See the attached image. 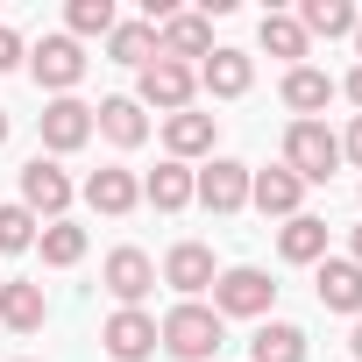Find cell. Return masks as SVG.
Segmentation results:
<instances>
[{"instance_id":"obj_34","label":"cell","mask_w":362,"mask_h":362,"mask_svg":"<svg viewBox=\"0 0 362 362\" xmlns=\"http://www.w3.org/2000/svg\"><path fill=\"white\" fill-rule=\"evenodd\" d=\"M348 348H355V362H362V320H355V334H348Z\"/></svg>"},{"instance_id":"obj_17","label":"cell","mask_w":362,"mask_h":362,"mask_svg":"<svg viewBox=\"0 0 362 362\" xmlns=\"http://www.w3.org/2000/svg\"><path fill=\"white\" fill-rule=\"evenodd\" d=\"M313 291H320V305H327V313L362 320V270H355L348 256H327V263H320V277H313Z\"/></svg>"},{"instance_id":"obj_8","label":"cell","mask_w":362,"mask_h":362,"mask_svg":"<svg viewBox=\"0 0 362 362\" xmlns=\"http://www.w3.org/2000/svg\"><path fill=\"white\" fill-rule=\"evenodd\" d=\"M22 206H29L36 221H64V206H71V177H64L50 156H29V163H22Z\"/></svg>"},{"instance_id":"obj_10","label":"cell","mask_w":362,"mask_h":362,"mask_svg":"<svg viewBox=\"0 0 362 362\" xmlns=\"http://www.w3.org/2000/svg\"><path fill=\"white\" fill-rule=\"evenodd\" d=\"M100 348H107L114 362H149V355H156V320H149L142 305H121V313L100 327Z\"/></svg>"},{"instance_id":"obj_25","label":"cell","mask_w":362,"mask_h":362,"mask_svg":"<svg viewBox=\"0 0 362 362\" xmlns=\"http://www.w3.org/2000/svg\"><path fill=\"white\" fill-rule=\"evenodd\" d=\"M107 57L114 64H156V22H114V36H107Z\"/></svg>"},{"instance_id":"obj_32","label":"cell","mask_w":362,"mask_h":362,"mask_svg":"<svg viewBox=\"0 0 362 362\" xmlns=\"http://www.w3.org/2000/svg\"><path fill=\"white\" fill-rule=\"evenodd\" d=\"M341 93H348V100H355V107H362V64H355V71H348V78H341Z\"/></svg>"},{"instance_id":"obj_2","label":"cell","mask_w":362,"mask_h":362,"mask_svg":"<svg viewBox=\"0 0 362 362\" xmlns=\"http://www.w3.org/2000/svg\"><path fill=\"white\" fill-rule=\"evenodd\" d=\"M284 170L298 177V185H327V177L341 170V135L327 121H291L284 128Z\"/></svg>"},{"instance_id":"obj_26","label":"cell","mask_w":362,"mask_h":362,"mask_svg":"<svg viewBox=\"0 0 362 362\" xmlns=\"http://www.w3.org/2000/svg\"><path fill=\"white\" fill-rule=\"evenodd\" d=\"M36 249H43L50 270H71V263H86V228L78 221H50V228H36Z\"/></svg>"},{"instance_id":"obj_7","label":"cell","mask_w":362,"mask_h":362,"mask_svg":"<svg viewBox=\"0 0 362 362\" xmlns=\"http://www.w3.org/2000/svg\"><path fill=\"white\" fill-rule=\"evenodd\" d=\"M36 128H43V149H50V156H71V149L93 142V107L64 93V100H50V107L36 114Z\"/></svg>"},{"instance_id":"obj_11","label":"cell","mask_w":362,"mask_h":362,"mask_svg":"<svg viewBox=\"0 0 362 362\" xmlns=\"http://www.w3.org/2000/svg\"><path fill=\"white\" fill-rule=\"evenodd\" d=\"M177 298H199V291H214V277H221V263H214V249L206 242H177L170 256H163V270H156Z\"/></svg>"},{"instance_id":"obj_6","label":"cell","mask_w":362,"mask_h":362,"mask_svg":"<svg viewBox=\"0 0 362 362\" xmlns=\"http://www.w3.org/2000/svg\"><path fill=\"white\" fill-rule=\"evenodd\" d=\"M29 71H36V86H43L50 100H64V93L86 78V50H78L71 36H43V43L29 50Z\"/></svg>"},{"instance_id":"obj_3","label":"cell","mask_w":362,"mask_h":362,"mask_svg":"<svg viewBox=\"0 0 362 362\" xmlns=\"http://www.w3.org/2000/svg\"><path fill=\"white\" fill-rule=\"evenodd\" d=\"M270 305H277V284L256 263H235V270L214 277V313L221 320H270Z\"/></svg>"},{"instance_id":"obj_29","label":"cell","mask_w":362,"mask_h":362,"mask_svg":"<svg viewBox=\"0 0 362 362\" xmlns=\"http://www.w3.org/2000/svg\"><path fill=\"white\" fill-rule=\"evenodd\" d=\"M22 249H36V214L15 199V206H0V256H22Z\"/></svg>"},{"instance_id":"obj_22","label":"cell","mask_w":362,"mask_h":362,"mask_svg":"<svg viewBox=\"0 0 362 362\" xmlns=\"http://www.w3.org/2000/svg\"><path fill=\"white\" fill-rule=\"evenodd\" d=\"M163 149H170V163H192V156H206L214 149V114H170L163 121Z\"/></svg>"},{"instance_id":"obj_27","label":"cell","mask_w":362,"mask_h":362,"mask_svg":"<svg viewBox=\"0 0 362 362\" xmlns=\"http://www.w3.org/2000/svg\"><path fill=\"white\" fill-rule=\"evenodd\" d=\"M256 43H263L270 57H284V64H305V50H313V43H305V29H298L291 15H263V29H256Z\"/></svg>"},{"instance_id":"obj_9","label":"cell","mask_w":362,"mask_h":362,"mask_svg":"<svg viewBox=\"0 0 362 362\" xmlns=\"http://www.w3.org/2000/svg\"><path fill=\"white\" fill-rule=\"evenodd\" d=\"M100 284H107L114 305H142V298L156 291V263H149L142 249H114V256L100 263Z\"/></svg>"},{"instance_id":"obj_35","label":"cell","mask_w":362,"mask_h":362,"mask_svg":"<svg viewBox=\"0 0 362 362\" xmlns=\"http://www.w3.org/2000/svg\"><path fill=\"white\" fill-rule=\"evenodd\" d=\"M0 142H8V107H0Z\"/></svg>"},{"instance_id":"obj_30","label":"cell","mask_w":362,"mask_h":362,"mask_svg":"<svg viewBox=\"0 0 362 362\" xmlns=\"http://www.w3.org/2000/svg\"><path fill=\"white\" fill-rule=\"evenodd\" d=\"M15 64H29V50H22V36L0 22V71H15Z\"/></svg>"},{"instance_id":"obj_28","label":"cell","mask_w":362,"mask_h":362,"mask_svg":"<svg viewBox=\"0 0 362 362\" xmlns=\"http://www.w3.org/2000/svg\"><path fill=\"white\" fill-rule=\"evenodd\" d=\"M114 0H71V8H64V36L78 43V36H114Z\"/></svg>"},{"instance_id":"obj_18","label":"cell","mask_w":362,"mask_h":362,"mask_svg":"<svg viewBox=\"0 0 362 362\" xmlns=\"http://www.w3.org/2000/svg\"><path fill=\"white\" fill-rule=\"evenodd\" d=\"M298 199H305V185L277 163V170H249V206L256 214H277V221H291L298 214Z\"/></svg>"},{"instance_id":"obj_15","label":"cell","mask_w":362,"mask_h":362,"mask_svg":"<svg viewBox=\"0 0 362 362\" xmlns=\"http://www.w3.org/2000/svg\"><path fill=\"white\" fill-rule=\"evenodd\" d=\"M43 320H50L43 284H29V277H8V284H0V327H8V334H43Z\"/></svg>"},{"instance_id":"obj_24","label":"cell","mask_w":362,"mask_h":362,"mask_svg":"<svg viewBox=\"0 0 362 362\" xmlns=\"http://www.w3.org/2000/svg\"><path fill=\"white\" fill-rule=\"evenodd\" d=\"M249 362H305V327L291 320H263L249 341Z\"/></svg>"},{"instance_id":"obj_14","label":"cell","mask_w":362,"mask_h":362,"mask_svg":"<svg viewBox=\"0 0 362 362\" xmlns=\"http://www.w3.org/2000/svg\"><path fill=\"white\" fill-rule=\"evenodd\" d=\"M93 128H100L114 149H142V142H149V114L135 107V93H114V100H100V107H93Z\"/></svg>"},{"instance_id":"obj_21","label":"cell","mask_w":362,"mask_h":362,"mask_svg":"<svg viewBox=\"0 0 362 362\" xmlns=\"http://www.w3.org/2000/svg\"><path fill=\"white\" fill-rule=\"evenodd\" d=\"M277 256L284 263H327V221L320 214H291L277 228Z\"/></svg>"},{"instance_id":"obj_19","label":"cell","mask_w":362,"mask_h":362,"mask_svg":"<svg viewBox=\"0 0 362 362\" xmlns=\"http://www.w3.org/2000/svg\"><path fill=\"white\" fill-rule=\"evenodd\" d=\"M199 86H206L214 100H242V93L256 86V64H249V50H214V57L199 64Z\"/></svg>"},{"instance_id":"obj_5","label":"cell","mask_w":362,"mask_h":362,"mask_svg":"<svg viewBox=\"0 0 362 362\" xmlns=\"http://www.w3.org/2000/svg\"><path fill=\"white\" fill-rule=\"evenodd\" d=\"M192 199H199L206 214H242V206H249V163L214 156L206 170H192Z\"/></svg>"},{"instance_id":"obj_4","label":"cell","mask_w":362,"mask_h":362,"mask_svg":"<svg viewBox=\"0 0 362 362\" xmlns=\"http://www.w3.org/2000/svg\"><path fill=\"white\" fill-rule=\"evenodd\" d=\"M192 93H199V71H192V64L156 57V64H142V71H135V107H156L163 121H170V114H185V107H192Z\"/></svg>"},{"instance_id":"obj_16","label":"cell","mask_w":362,"mask_h":362,"mask_svg":"<svg viewBox=\"0 0 362 362\" xmlns=\"http://www.w3.org/2000/svg\"><path fill=\"white\" fill-rule=\"evenodd\" d=\"M277 93H284V107H291V114H298V121H320V114H327V100H334V93H341V86H334V78H327V71H320V64H291V71H284V86H277Z\"/></svg>"},{"instance_id":"obj_36","label":"cell","mask_w":362,"mask_h":362,"mask_svg":"<svg viewBox=\"0 0 362 362\" xmlns=\"http://www.w3.org/2000/svg\"><path fill=\"white\" fill-rule=\"evenodd\" d=\"M355 50H362V22H355Z\"/></svg>"},{"instance_id":"obj_31","label":"cell","mask_w":362,"mask_h":362,"mask_svg":"<svg viewBox=\"0 0 362 362\" xmlns=\"http://www.w3.org/2000/svg\"><path fill=\"white\" fill-rule=\"evenodd\" d=\"M341 156H348V163H355V170H362V114H355V121H348V135H341Z\"/></svg>"},{"instance_id":"obj_33","label":"cell","mask_w":362,"mask_h":362,"mask_svg":"<svg viewBox=\"0 0 362 362\" xmlns=\"http://www.w3.org/2000/svg\"><path fill=\"white\" fill-rule=\"evenodd\" d=\"M348 263H355V270H362V228H355V235H348Z\"/></svg>"},{"instance_id":"obj_13","label":"cell","mask_w":362,"mask_h":362,"mask_svg":"<svg viewBox=\"0 0 362 362\" xmlns=\"http://www.w3.org/2000/svg\"><path fill=\"white\" fill-rule=\"evenodd\" d=\"M86 206H93V214H107V221L135 214V206H142V177H135V170H121V163L93 170V177H86Z\"/></svg>"},{"instance_id":"obj_20","label":"cell","mask_w":362,"mask_h":362,"mask_svg":"<svg viewBox=\"0 0 362 362\" xmlns=\"http://www.w3.org/2000/svg\"><path fill=\"white\" fill-rule=\"evenodd\" d=\"M142 199H149L156 214H185V206H192V163H170V156H163V163L142 177Z\"/></svg>"},{"instance_id":"obj_23","label":"cell","mask_w":362,"mask_h":362,"mask_svg":"<svg viewBox=\"0 0 362 362\" xmlns=\"http://www.w3.org/2000/svg\"><path fill=\"white\" fill-rule=\"evenodd\" d=\"M291 22L305 29V43H313V36H327V43H334V36H355V22H362V15L348 8V0H298V15H291Z\"/></svg>"},{"instance_id":"obj_12","label":"cell","mask_w":362,"mask_h":362,"mask_svg":"<svg viewBox=\"0 0 362 362\" xmlns=\"http://www.w3.org/2000/svg\"><path fill=\"white\" fill-rule=\"evenodd\" d=\"M221 43H214V15H170L163 29H156V57H170V64H185V57H214Z\"/></svg>"},{"instance_id":"obj_1","label":"cell","mask_w":362,"mask_h":362,"mask_svg":"<svg viewBox=\"0 0 362 362\" xmlns=\"http://www.w3.org/2000/svg\"><path fill=\"white\" fill-rule=\"evenodd\" d=\"M221 341H228V320H221L214 305H199V298L170 305V313L156 320V348H163L170 362H206V355H221Z\"/></svg>"}]
</instances>
